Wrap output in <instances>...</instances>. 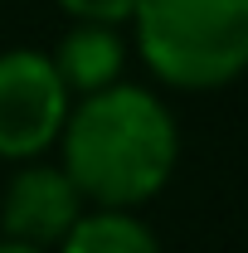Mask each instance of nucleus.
<instances>
[{
	"mask_svg": "<svg viewBox=\"0 0 248 253\" xmlns=\"http://www.w3.org/2000/svg\"><path fill=\"white\" fill-rule=\"evenodd\" d=\"M73 20H93V25H126L136 15V0H59Z\"/></svg>",
	"mask_w": 248,
	"mask_h": 253,
	"instance_id": "7",
	"label": "nucleus"
},
{
	"mask_svg": "<svg viewBox=\"0 0 248 253\" xmlns=\"http://www.w3.org/2000/svg\"><path fill=\"white\" fill-rule=\"evenodd\" d=\"M68 83L49 54L39 49H5L0 54V156L34 161L59 141L68 122Z\"/></svg>",
	"mask_w": 248,
	"mask_h": 253,
	"instance_id": "3",
	"label": "nucleus"
},
{
	"mask_svg": "<svg viewBox=\"0 0 248 253\" xmlns=\"http://www.w3.org/2000/svg\"><path fill=\"white\" fill-rule=\"evenodd\" d=\"M59 253H161L156 234L131 210H93L63 234Z\"/></svg>",
	"mask_w": 248,
	"mask_h": 253,
	"instance_id": "6",
	"label": "nucleus"
},
{
	"mask_svg": "<svg viewBox=\"0 0 248 253\" xmlns=\"http://www.w3.org/2000/svg\"><path fill=\"white\" fill-rule=\"evenodd\" d=\"M0 253H49V249H39V244H25V239H0Z\"/></svg>",
	"mask_w": 248,
	"mask_h": 253,
	"instance_id": "8",
	"label": "nucleus"
},
{
	"mask_svg": "<svg viewBox=\"0 0 248 253\" xmlns=\"http://www.w3.org/2000/svg\"><path fill=\"white\" fill-rule=\"evenodd\" d=\"M122 63H126V44L117 39V25L78 20L59 39V49H54V68L68 83V93H78V97L117 83L122 78Z\"/></svg>",
	"mask_w": 248,
	"mask_h": 253,
	"instance_id": "5",
	"label": "nucleus"
},
{
	"mask_svg": "<svg viewBox=\"0 0 248 253\" xmlns=\"http://www.w3.org/2000/svg\"><path fill=\"white\" fill-rule=\"evenodd\" d=\"M59 146L63 170L83 190V200L107 210L146 205L170 180L180 156L175 117L165 112V102L151 88L122 78L97 93H83L78 107H68Z\"/></svg>",
	"mask_w": 248,
	"mask_h": 253,
	"instance_id": "1",
	"label": "nucleus"
},
{
	"mask_svg": "<svg viewBox=\"0 0 248 253\" xmlns=\"http://www.w3.org/2000/svg\"><path fill=\"white\" fill-rule=\"evenodd\" d=\"M83 219V190L73 185V175L63 166H44L34 156L30 166H20L5 185L0 200V229L10 239L25 244H63V234Z\"/></svg>",
	"mask_w": 248,
	"mask_h": 253,
	"instance_id": "4",
	"label": "nucleus"
},
{
	"mask_svg": "<svg viewBox=\"0 0 248 253\" xmlns=\"http://www.w3.org/2000/svg\"><path fill=\"white\" fill-rule=\"evenodd\" d=\"M136 49L161 83L205 93L248 68V0H136Z\"/></svg>",
	"mask_w": 248,
	"mask_h": 253,
	"instance_id": "2",
	"label": "nucleus"
}]
</instances>
